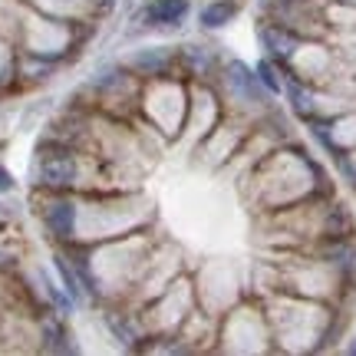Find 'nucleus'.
<instances>
[{"label": "nucleus", "instance_id": "1", "mask_svg": "<svg viewBox=\"0 0 356 356\" xmlns=\"http://www.w3.org/2000/svg\"><path fill=\"white\" fill-rule=\"evenodd\" d=\"M40 178H43V185L63 188V185H73V178H76V165H73V159L56 155V159H47V162L40 165Z\"/></svg>", "mask_w": 356, "mask_h": 356}, {"label": "nucleus", "instance_id": "2", "mask_svg": "<svg viewBox=\"0 0 356 356\" xmlns=\"http://www.w3.org/2000/svg\"><path fill=\"white\" fill-rule=\"evenodd\" d=\"M188 13V0H155L149 7V24H178Z\"/></svg>", "mask_w": 356, "mask_h": 356}, {"label": "nucleus", "instance_id": "3", "mask_svg": "<svg viewBox=\"0 0 356 356\" xmlns=\"http://www.w3.org/2000/svg\"><path fill=\"white\" fill-rule=\"evenodd\" d=\"M73 221H76L73 204H53L50 211H47V225H50L60 238H70V234H73Z\"/></svg>", "mask_w": 356, "mask_h": 356}, {"label": "nucleus", "instance_id": "4", "mask_svg": "<svg viewBox=\"0 0 356 356\" xmlns=\"http://www.w3.org/2000/svg\"><path fill=\"white\" fill-rule=\"evenodd\" d=\"M231 17H234V7L221 0V3H208V7H204V10H202V24L204 26H225Z\"/></svg>", "mask_w": 356, "mask_h": 356}, {"label": "nucleus", "instance_id": "5", "mask_svg": "<svg viewBox=\"0 0 356 356\" xmlns=\"http://www.w3.org/2000/svg\"><path fill=\"white\" fill-rule=\"evenodd\" d=\"M264 43L277 53V56H291V50H293V40L277 33V30H264Z\"/></svg>", "mask_w": 356, "mask_h": 356}, {"label": "nucleus", "instance_id": "6", "mask_svg": "<svg viewBox=\"0 0 356 356\" xmlns=\"http://www.w3.org/2000/svg\"><path fill=\"white\" fill-rule=\"evenodd\" d=\"M56 267H60V274H63V284H66V291H70V297L73 300H79V287H76V274L66 267V261L63 257H56Z\"/></svg>", "mask_w": 356, "mask_h": 356}, {"label": "nucleus", "instance_id": "7", "mask_svg": "<svg viewBox=\"0 0 356 356\" xmlns=\"http://www.w3.org/2000/svg\"><path fill=\"white\" fill-rule=\"evenodd\" d=\"M231 79H234V83H238L241 89L254 92V83H251V73L244 70V63H231Z\"/></svg>", "mask_w": 356, "mask_h": 356}, {"label": "nucleus", "instance_id": "8", "mask_svg": "<svg viewBox=\"0 0 356 356\" xmlns=\"http://www.w3.org/2000/svg\"><path fill=\"white\" fill-rule=\"evenodd\" d=\"M257 76H261V83H264L270 92H277V89H280V83H277V76H274L270 63H257Z\"/></svg>", "mask_w": 356, "mask_h": 356}, {"label": "nucleus", "instance_id": "9", "mask_svg": "<svg viewBox=\"0 0 356 356\" xmlns=\"http://www.w3.org/2000/svg\"><path fill=\"white\" fill-rule=\"evenodd\" d=\"M10 188H13L10 172H7V168H0V191H10Z\"/></svg>", "mask_w": 356, "mask_h": 356}]
</instances>
